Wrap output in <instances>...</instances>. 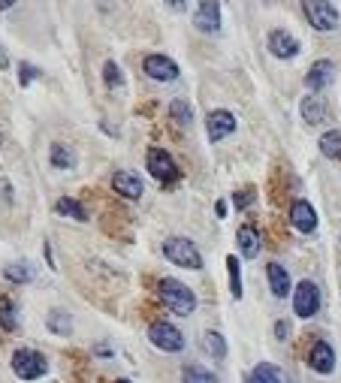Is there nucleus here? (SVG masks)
Returning <instances> with one entry per match:
<instances>
[{
	"label": "nucleus",
	"mask_w": 341,
	"mask_h": 383,
	"mask_svg": "<svg viewBox=\"0 0 341 383\" xmlns=\"http://www.w3.org/2000/svg\"><path fill=\"white\" fill-rule=\"evenodd\" d=\"M299 112H302V118H305V124H311V127L329 121V103L323 94H305L299 100Z\"/></svg>",
	"instance_id": "obj_13"
},
{
	"label": "nucleus",
	"mask_w": 341,
	"mask_h": 383,
	"mask_svg": "<svg viewBox=\"0 0 341 383\" xmlns=\"http://www.w3.org/2000/svg\"><path fill=\"white\" fill-rule=\"evenodd\" d=\"M36 76H40V70H36V67H30V64H19V85H21V88H27L30 82L36 79Z\"/></svg>",
	"instance_id": "obj_31"
},
{
	"label": "nucleus",
	"mask_w": 341,
	"mask_h": 383,
	"mask_svg": "<svg viewBox=\"0 0 341 383\" xmlns=\"http://www.w3.org/2000/svg\"><path fill=\"white\" fill-rule=\"evenodd\" d=\"M266 278H269L272 293H275L278 299H287V296H290L293 281H290V275H287V269H284L281 263H269V266H266Z\"/></svg>",
	"instance_id": "obj_17"
},
{
	"label": "nucleus",
	"mask_w": 341,
	"mask_h": 383,
	"mask_svg": "<svg viewBox=\"0 0 341 383\" xmlns=\"http://www.w3.org/2000/svg\"><path fill=\"white\" fill-rule=\"evenodd\" d=\"M215 211H217V218L224 220V218H226V211H230V205H226L224 199H217V202H215Z\"/></svg>",
	"instance_id": "obj_35"
},
{
	"label": "nucleus",
	"mask_w": 341,
	"mask_h": 383,
	"mask_svg": "<svg viewBox=\"0 0 341 383\" xmlns=\"http://www.w3.org/2000/svg\"><path fill=\"white\" fill-rule=\"evenodd\" d=\"M12 371L19 380H40L45 371H49V362L40 350H30V347H21L12 353Z\"/></svg>",
	"instance_id": "obj_4"
},
{
	"label": "nucleus",
	"mask_w": 341,
	"mask_h": 383,
	"mask_svg": "<svg viewBox=\"0 0 341 383\" xmlns=\"http://www.w3.org/2000/svg\"><path fill=\"white\" fill-rule=\"evenodd\" d=\"M157 293H161L163 308L176 311L178 317H191V314L196 311V296L191 293V287L181 284V281H176V278H163L161 287H157Z\"/></svg>",
	"instance_id": "obj_1"
},
{
	"label": "nucleus",
	"mask_w": 341,
	"mask_h": 383,
	"mask_svg": "<svg viewBox=\"0 0 341 383\" xmlns=\"http://www.w3.org/2000/svg\"><path fill=\"white\" fill-rule=\"evenodd\" d=\"M94 353H97V356H112V347H109V344H97Z\"/></svg>",
	"instance_id": "obj_37"
},
{
	"label": "nucleus",
	"mask_w": 341,
	"mask_h": 383,
	"mask_svg": "<svg viewBox=\"0 0 341 383\" xmlns=\"http://www.w3.org/2000/svg\"><path fill=\"white\" fill-rule=\"evenodd\" d=\"M181 383H221L217 380V374L215 371H209L206 365H185V371H181Z\"/></svg>",
	"instance_id": "obj_22"
},
{
	"label": "nucleus",
	"mask_w": 341,
	"mask_h": 383,
	"mask_svg": "<svg viewBox=\"0 0 341 383\" xmlns=\"http://www.w3.org/2000/svg\"><path fill=\"white\" fill-rule=\"evenodd\" d=\"M3 278L10 281V284H27V281L34 278V269H30V263H25V259H19V263H6Z\"/></svg>",
	"instance_id": "obj_24"
},
{
	"label": "nucleus",
	"mask_w": 341,
	"mask_h": 383,
	"mask_svg": "<svg viewBox=\"0 0 341 383\" xmlns=\"http://www.w3.org/2000/svg\"><path fill=\"white\" fill-rule=\"evenodd\" d=\"M145 163H148L151 178H157L163 187H169L172 181L178 178V166H176V160L169 157V151H163V148H148Z\"/></svg>",
	"instance_id": "obj_6"
},
{
	"label": "nucleus",
	"mask_w": 341,
	"mask_h": 383,
	"mask_svg": "<svg viewBox=\"0 0 341 383\" xmlns=\"http://www.w3.org/2000/svg\"><path fill=\"white\" fill-rule=\"evenodd\" d=\"M45 326H49V332H55V335H70L73 332V317L67 311H49Z\"/></svg>",
	"instance_id": "obj_25"
},
{
	"label": "nucleus",
	"mask_w": 341,
	"mask_h": 383,
	"mask_svg": "<svg viewBox=\"0 0 341 383\" xmlns=\"http://www.w3.org/2000/svg\"><path fill=\"white\" fill-rule=\"evenodd\" d=\"M202 353H209L211 359L224 362V359H226V341H224V335L215 332V329L202 335Z\"/></svg>",
	"instance_id": "obj_21"
},
{
	"label": "nucleus",
	"mask_w": 341,
	"mask_h": 383,
	"mask_svg": "<svg viewBox=\"0 0 341 383\" xmlns=\"http://www.w3.org/2000/svg\"><path fill=\"white\" fill-rule=\"evenodd\" d=\"M148 341L154 344L157 350H163V353H181V350H185V335H181V329H176L172 323H151Z\"/></svg>",
	"instance_id": "obj_7"
},
{
	"label": "nucleus",
	"mask_w": 341,
	"mask_h": 383,
	"mask_svg": "<svg viewBox=\"0 0 341 383\" xmlns=\"http://www.w3.org/2000/svg\"><path fill=\"white\" fill-rule=\"evenodd\" d=\"M0 70H10V55H6L3 45H0Z\"/></svg>",
	"instance_id": "obj_36"
},
{
	"label": "nucleus",
	"mask_w": 341,
	"mask_h": 383,
	"mask_svg": "<svg viewBox=\"0 0 341 383\" xmlns=\"http://www.w3.org/2000/svg\"><path fill=\"white\" fill-rule=\"evenodd\" d=\"M251 202H254V190H251V187H248V190H239V194H236V205H239V209H248Z\"/></svg>",
	"instance_id": "obj_32"
},
{
	"label": "nucleus",
	"mask_w": 341,
	"mask_h": 383,
	"mask_svg": "<svg viewBox=\"0 0 341 383\" xmlns=\"http://www.w3.org/2000/svg\"><path fill=\"white\" fill-rule=\"evenodd\" d=\"M142 70H145V76L154 82H176L178 79V64L166 55H148L142 60Z\"/></svg>",
	"instance_id": "obj_9"
},
{
	"label": "nucleus",
	"mask_w": 341,
	"mask_h": 383,
	"mask_svg": "<svg viewBox=\"0 0 341 383\" xmlns=\"http://www.w3.org/2000/svg\"><path fill=\"white\" fill-rule=\"evenodd\" d=\"M308 365L317 374H332L336 371V350L329 341H314V347L308 350Z\"/></svg>",
	"instance_id": "obj_16"
},
{
	"label": "nucleus",
	"mask_w": 341,
	"mask_h": 383,
	"mask_svg": "<svg viewBox=\"0 0 341 383\" xmlns=\"http://www.w3.org/2000/svg\"><path fill=\"white\" fill-rule=\"evenodd\" d=\"M163 257L169 259V263L181 266V269H191V272H200L202 269V254L200 248L185 239V235H176V239H166L163 242Z\"/></svg>",
	"instance_id": "obj_2"
},
{
	"label": "nucleus",
	"mask_w": 341,
	"mask_h": 383,
	"mask_svg": "<svg viewBox=\"0 0 341 383\" xmlns=\"http://www.w3.org/2000/svg\"><path fill=\"white\" fill-rule=\"evenodd\" d=\"M320 154L329 160H341V130H329L320 136Z\"/></svg>",
	"instance_id": "obj_28"
},
{
	"label": "nucleus",
	"mask_w": 341,
	"mask_h": 383,
	"mask_svg": "<svg viewBox=\"0 0 341 383\" xmlns=\"http://www.w3.org/2000/svg\"><path fill=\"white\" fill-rule=\"evenodd\" d=\"M221 3L215 0H202V3L193 6V25L202 30V34H217L221 30Z\"/></svg>",
	"instance_id": "obj_10"
},
{
	"label": "nucleus",
	"mask_w": 341,
	"mask_h": 383,
	"mask_svg": "<svg viewBox=\"0 0 341 383\" xmlns=\"http://www.w3.org/2000/svg\"><path fill=\"white\" fill-rule=\"evenodd\" d=\"M55 211H58V214H64V218H73V220H88L85 205L75 202V199H70V196H60L58 202H55Z\"/></svg>",
	"instance_id": "obj_27"
},
{
	"label": "nucleus",
	"mask_w": 341,
	"mask_h": 383,
	"mask_svg": "<svg viewBox=\"0 0 341 383\" xmlns=\"http://www.w3.org/2000/svg\"><path fill=\"white\" fill-rule=\"evenodd\" d=\"M15 3H0V12H6V10H12Z\"/></svg>",
	"instance_id": "obj_38"
},
{
	"label": "nucleus",
	"mask_w": 341,
	"mask_h": 383,
	"mask_svg": "<svg viewBox=\"0 0 341 383\" xmlns=\"http://www.w3.org/2000/svg\"><path fill=\"white\" fill-rule=\"evenodd\" d=\"M332 82H336V64L332 60H314L305 73V88L311 94H323Z\"/></svg>",
	"instance_id": "obj_8"
},
{
	"label": "nucleus",
	"mask_w": 341,
	"mask_h": 383,
	"mask_svg": "<svg viewBox=\"0 0 341 383\" xmlns=\"http://www.w3.org/2000/svg\"><path fill=\"white\" fill-rule=\"evenodd\" d=\"M0 329H6V332L19 329V314H15V302L10 296H0Z\"/></svg>",
	"instance_id": "obj_26"
},
{
	"label": "nucleus",
	"mask_w": 341,
	"mask_h": 383,
	"mask_svg": "<svg viewBox=\"0 0 341 383\" xmlns=\"http://www.w3.org/2000/svg\"><path fill=\"white\" fill-rule=\"evenodd\" d=\"M169 118H172V124H178L181 130H187L191 127V121H193V109L187 106V100H181V97H176L169 103Z\"/></svg>",
	"instance_id": "obj_23"
},
{
	"label": "nucleus",
	"mask_w": 341,
	"mask_h": 383,
	"mask_svg": "<svg viewBox=\"0 0 341 383\" xmlns=\"http://www.w3.org/2000/svg\"><path fill=\"white\" fill-rule=\"evenodd\" d=\"M293 311L302 320H311L320 311V287L314 281H299L296 284V290H293Z\"/></svg>",
	"instance_id": "obj_5"
},
{
	"label": "nucleus",
	"mask_w": 341,
	"mask_h": 383,
	"mask_svg": "<svg viewBox=\"0 0 341 383\" xmlns=\"http://www.w3.org/2000/svg\"><path fill=\"white\" fill-rule=\"evenodd\" d=\"M226 275H230L233 299H242V263H239V257H226Z\"/></svg>",
	"instance_id": "obj_30"
},
{
	"label": "nucleus",
	"mask_w": 341,
	"mask_h": 383,
	"mask_svg": "<svg viewBox=\"0 0 341 383\" xmlns=\"http://www.w3.org/2000/svg\"><path fill=\"white\" fill-rule=\"evenodd\" d=\"M290 224L296 233H305V235L317 229V211L308 199H296V202L290 205Z\"/></svg>",
	"instance_id": "obj_14"
},
{
	"label": "nucleus",
	"mask_w": 341,
	"mask_h": 383,
	"mask_svg": "<svg viewBox=\"0 0 341 383\" xmlns=\"http://www.w3.org/2000/svg\"><path fill=\"white\" fill-rule=\"evenodd\" d=\"M266 45H269L272 55L281 58V60H290V58H296V55H299V40L290 34V30H281V27L269 30Z\"/></svg>",
	"instance_id": "obj_11"
},
{
	"label": "nucleus",
	"mask_w": 341,
	"mask_h": 383,
	"mask_svg": "<svg viewBox=\"0 0 341 383\" xmlns=\"http://www.w3.org/2000/svg\"><path fill=\"white\" fill-rule=\"evenodd\" d=\"M245 383H254V378H251V374H245Z\"/></svg>",
	"instance_id": "obj_39"
},
{
	"label": "nucleus",
	"mask_w": 341,
	"mask_h": 383,
	"mask_svg": "<svg viewBox=\"0 0 341 383\" xmlns=\"http://www.w3.org/2000/svg\"><path fill=\"white\" fill-rule=\"evenodd\" d=\"M115 383H133V380H127V378H121V380H115Z\"/></svg>",
	"instance_id": "obj_40"
},
{
	"label": "nucleus",
	"mask_w": 341,
	"mask_h": 383,
	"mask_svg": "<svg viewBox=\"0 0 341 383\" xmlns=\"http://www.w3.org/2000/svg\"><path fill=\"white\" fill-rule=\"evenodd\" d=\"M49 157H51V166H58V170H73L75 166V151L67 142H51Z\"/></svg>",
	"instance_id": "obj_19"
},
{
	"label": "nucleus",
	"mask_w": 341,
	"mask_h": 383,
	"mask_svg": "<svg viewBox=\"0 0 341 383\" xmlns=\"http://www.w3.org/2000/svg\"><path fill=\"white\" fill-rule=\"evenodd\" d=\"M287 332H290L287 320H278V323H275V338H278V341H287Z\"/></svg>",
	"instance_id": "obj_34"
},
{
	"label": "nucleus",
	"mask_w": 341,
	"mask_h": 383,
	"mask_svg": "<svg viewBox=\"0 0 341 383\" xmlns=\"http://www.w3.org/2000/svg\"><path fill=\"white\" fill-rule=\"evenodd\" d=\"M112 190H115L118 196H124V199H139L142 196V190H145V185H142V178L136 172L130 170H118L115 175H112Z\"/></svg>",
	"instance_id": "obj_15"
},
{
	"label": "nucleus",
	"mask_w": 341,
	"mask_h": 383,
	"mask_svg": "<svg viewBox=\"0 0 341 383\" xmlns=\"http://www.w3.org/2000/svg\"><path fill=\"white\" fill-rule=\"evenodd\" d=\"M103 82L109 91H124L127 82H124V73H121V67L115 64V60H106L103 64Z\"/></svg>",
	"instance_id": "obj_29"
},
{
	"label": "nucleus",
	"mask_w": 341,
	"mask_h": 383,
	"mask_svg": "<svg viewBox=\"0 0 341 383\" xmlns=\"http://www.w3.org/2000/svg\"><path fill=\"white\" fill-rule=\"evenodd\" d=\"M0 199H3L6 205L12 202V185H10V181H6V178H0Z\"/></svg>",
	"instance_id": "obj_33"
},
{
	"label": "nucleus",
	"mask_w": 341,
	"mask_h": 383,
	"mask_svg": "<svg viewBox=\"0 0 341 383\" xmlns=\"http://www.w3.org/2000/svg\"><path fill=\"white\" fill-rule=\"evenodd\" d=\"M236 244H239V254L245 259H254L257 254H260V235H257L254 227L242 224L239 233H236Z\"/></svg>",
	"instance_id": "obj_18"
},
{
	"label": "nucleus",
	"mask_w": 341,
	"mask_h": 383,
	"mask_svg": "<svg viewBox=\"0 0 341 383\" xmlns=\"http://www.w3.org/2000/svg\"><path fill=\"white\" fill-rule=\"evenodd\" d=\"M206 130H209V139L211 142H224L226 136L236 133V115L226 112V109H215L209 112L206 118Z\"/></svg>",
	"instance_id": "obj_12"
},
{
	"label": "nucleus",
	"mask_w": 341,
	"mask_h": 383,
	"mask_svg": "<svg viewBox=\"0 0 341 383\" xmlns=\"http://www.w3.org/2000/svg\"><path fill=\"white\" fill-rule=\"evenodd\" d=\"M251 378H254V383H290L281 365H272V362H260L251 371Z\"/></svg>",
	"instance_id": "obj_20"
},
{
	"label": "nucleus",
	"mask_w": 341,
	"mask_h": 383,
	"mask_svg": "<svg viewBox=\"0 0 341 383\" xmlns=\"http://www.w3.org/2000/svg\"><path fill=\"white\" fill-rule=\"evenodd\" d=\"M302 12H305L308 25H311L314 30H336L341 25V12L336 3H329V0H305L302 3Z\"/></svg>",
	"instance_id": "obj_3"
}]
</instances>
